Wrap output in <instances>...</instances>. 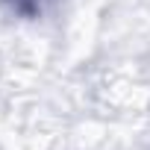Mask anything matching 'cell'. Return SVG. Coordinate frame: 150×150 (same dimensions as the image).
I'll return each instance as SVG.
<instances>
[{
  "label": "cell",
  "instance_id": "obj_1",
  "mask_svg": "<svg viewBox=\"0 0 150 150\" xmlns=\"http://www.w3.org/2000/svg\"><path fill=\"white\" fill-rule=\"evenodd\" d=\"M6 3H12L18 12H24V15H35L38 12V6H41V0H6Z\"/></svg>",
  "mask_w": 150,
  "mask_h": 150
}]
</instances>
